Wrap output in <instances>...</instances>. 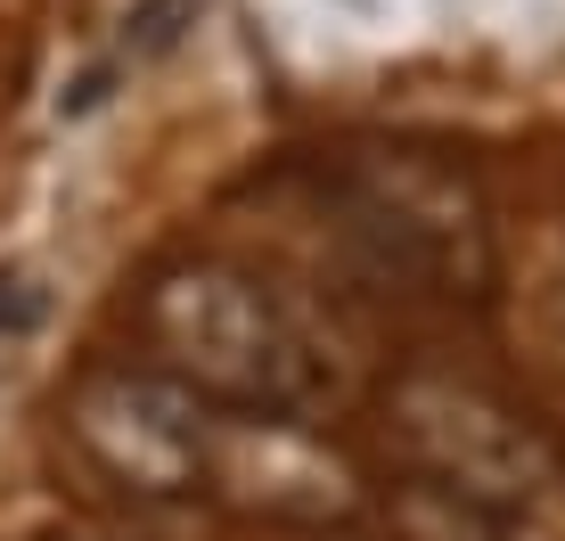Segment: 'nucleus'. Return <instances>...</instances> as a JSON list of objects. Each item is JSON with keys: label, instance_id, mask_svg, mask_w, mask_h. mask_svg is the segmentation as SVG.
Returning a JSON list of instances; mask_svg holds the SVG:
<instances>
[{"label": "nucleus", "instance_id": "obj_2", "mask_svg": "<svg viewBox=\"0 0 565 541\" xmlns=\"http://www.w3.org/2000/svg\"><path fill=\"white\" fill-rule=\"evenodd\" d=\"M337 214L353 255L402 296L476 304L492 287V222L459 165L426 148H361L337 165Z\"/></svg>", "mask_w": 565, "mask_h": 541}, {"label": "nucleus", "instance_id": "obj_6", "mask_svg": "<svg viewBox=\"0 0 565 541\" xmlns=\"http://www.w3.org/2000/svg\"><path fill=\"white\" fill-rule=\"evenodd\" d=\"M550 320H557V353H565V287L550 296Z\"/></svg>", "mask_w": 565, "mask_h": 541}, {"label": "nucleus", "instance_id": "obj_4", "mask_svg": "<svg viewBox=\"0 0 565 541\" xmlns=\"http://www.w3.org/2000/svg\"><path fill=\"white\" fill-rule=\"evenodd\" d=\"M66 443L90 476L131 500H189L213 468V411L164 370H90L66 394Z\"/></svg>", "mask_w": 565, "mask_h": 541}, {"label": "nucleus", "instance_id": "obj_1", "mask_svg": "<svg viewBox=\"0 0 565 541\" xmlns=\"http://www.w3.org/2000/svg\"><path fill=\"white\" fill-rule=\"evenodd\" d=\"M140 344L148 370L238 418H287L320 385V361L296 337V320L263 296V279L230 263H172L140 296Z\"/></svg>", "mask_w": 565, "mask_h": 541}, {"label": "nucleus", "instance_id": "obj_3", "mask_svg": "<svg viewBox=\"0 0 565 541\" xmlns=\"http://www.w3.org/2000/svg\"><path fill=\"white\" fill-rule=\"evenodd\" d=\"M385 427H394L402 459L426 476V492L459 500V509L524 526V517L557 492V452L524 427L500 394H483L476 378H451V370L394 378Z\"/></svg>", "mask_w": 565, "mask_h": 541}, {"label": "nucleus", "instance_id": "obj_5", "mask_svg": "<svg viewBox=\"0 0 565 541\" xmlns=\"http://www.w3.org/2000/svg\"><path fill=\"white\" fill-rule=\"evenodd\" d=\"M198 9H205V0H140V9L124 17V57H131V66L164 57L189 25H198Z\"/></svg>", "mask_w": 565, "mask_h": 541}]
</instances>
